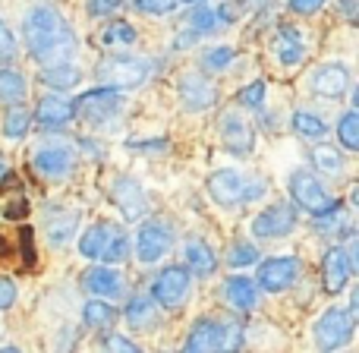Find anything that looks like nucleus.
I'll return each mask as SVG.
<instances>
[{
    "label": "nucleus",
    "mask_w": 359,
    "mask_h": 353,
    "mask_svg": "<svg viewBox=\"0 0 359 353\" xmlns=\"http://www.w3.org/2000/svg\"><path fill=\"white\" fill-rule=\"evenodd\" d=\"M293 126H297V133L303 139H322V136H328V126H325V120L316 117V114H309V111H297V114H293Z\"/></svg>",
    "instance_id": "nucleus-27"
},
{
    "label": "nucleus",
    "mask_w": 359,
    "mask_h": 353,
    "mask_svg": "<svg viewBox=\"0 0 359 353\" xmlns=\"http://www.w3.org/2000/svg\"><path fill=\"white\" fill-rule=\"evenodd\" d=\"M230 60H233V51H230V48H215V51H208V54L202 57V67H208V69H224Z\"/></svg>",
    "instance_id": "nucleus-39"
},
{
    "label": "nucleus",
    "mask_w": 359,
    "mask_h": 353,
    "mask_svg": "<svg viewBox=\"0 0 359 353\" xmlns=\"http://www.w3.org/2000/svg\"><path fill=\"white\" fill-rule=\"evenodd\" d=\"M13 54H16V38H13V32L6 29L4 22H0V57L6 60V57H13Z\"/></svg>",
    "instance_id": "nucleus-44"
},
{
    "label": "nucleus",
    "mask_w": 359,
    "mask_h": 353,
    "mask_svg": "<svg viewBox=\"0 0 359 353\" xmlns=\"http://www.w3.org/2000/svg\"><path fill=\"white\" fill-rule=\"evenodd\" d=\"M243 344V331L240 325H224L221 331V353H236Z\"/></svg>",
    "instance_id": "nucleus-38"
},
{
    "label": "nucleus",
    "mask_w": 359,
    "mask_h": 353,
    "mask_svg": "<svg viewBox=\"0 0 359 353\" xmlns=\"http://www.w3.org/2000/svg\"><path fill=\"white\" fill-rule=\"evenodd\" d=\"M82 322H86L88 328H107V325L114 322L111 303H104V300H92V303H86V309H82Z\"/></svg>",
    "instance_id": "nucleus-28"
},
{
    "label": "nucleus",
    "mask_w": 359,
    "mask_h": 353,
    "mask_svg": "<svg viewBox=\"0 0 359 353\" xmlns=\"http://www.w3.org/2000/svg\"><path fill=\"white\" fill-rule=\"evenodd\" d=\"M25 211H29L25 199H16V205H10V208H6V218H25Z\"/></svg>",
    "instance_id": "nucleus-47"
},
{
    "label": "nucleus",
    "mask_w": 359,
    "mask_h": 353,
    "mask_svg": "<svg viewBox=\"0 0 359 353\" xmlns=\"http://www.w3.org/2000/svg\"><path fill=\"white\" fill-rule=\"evenodd\" d=\"M111 199L120 205V211H123L126 221H139V218L145 215V208H149L142 186H139L133 177H117L111 183Z\"/></svg>",
    "instance_id": "nucleus-11"
},
{
    "label": "nucleus",
    "mask_w": 359,
    "mask_h": 353,
    "mask_svg": "<svg viewBox=\"0 0 359 353\" xmlns=\"http://www.w3.org/2000/svg\"><path fill=\"white\" fill-rule=\"evenodd\" d=\"M151 67H155V63H151L149 57L120 54V57H104V60L98 63V69H95V76L104 82V88L117 92V88H139L151 76Z\"/></svg>",
    "instance_id": "nucleus-2"
},
{
    "label": "nucleus",
    "mask_w": 359,
    "mask_h": 353,
    "mask_svg": "<svg viewBox=\"0 0 359 353\" xmlns=\"http://www.w3.org/2000/svg\"><path fill=\"white\" fill-rule=\"evenodd\" d=\"M86 287L92 293H98V297H107V300H114V297H120V293H123L120 272H114V268H107V265L92 268V272L86 274Z\"/></svg>",
    "instance_id": "nucleus-19"
},
{
    "label": "nucleus",
    "mask_w": 359,
    "mask_h": 353,
    "mask_svg": "<svg viewBox=\"0 0 359 353\" xmlns=\"http://www.w3.org/2000/svg\"><path fill=\"white\" fill-rule=\"evenodd\" d=\"M221 16H224V19H236V16H240V10H236V6H224Z\"/></svg>",
    "instance_id": "nucleus-49"
},
{
    "label": "nucleus",
    "mask_w": 359,
    "mask_h": 353,
    "mask_svg": "<svg viewBox=\"0 0 359 353\" xmlns=\"http://www.w3.org/2000/svg\"><path fill=\"white\" fill-rule=\"evenodd\" d=\"M312 161H316V168L325 171V174H341L344 171V155L328 149V145H318V149L312 152Z\"/></svg>",
    "instance_id": "nucleus-32"
},
{
    "label": "nucleus",
    "mask_w": 359,
    "mask_h": 353,
    "mask_svg": "<svg viewBox=\"0 0 359 353\" xmlns=\"http://www.w3.org/2000/svg\"><path fill=\"white\" fill-rule=\"evenodd\" d=\"M41 82L57 88V92H63V88H73L76 82H79V69L69 67V63H63V67H48L41 73Z\"/></svg>",
    "instance_id": "nucleus-26"
},
{
    "label": "nucleus",
    "mask_w": 359,
    "mask_h": 353,
    "mask_svg": "<svg viewBox=\"0 0 359 353\" xmlns=\"http://www.w3.org/2000/svg\"><path fill=\"white\" fill-rule=\"evenodd\" d=\"M76 117V98H63V95H48L38 101L35 120L41 126H63Z\"/></svg>",
    "instance_id": "nucleus-15"
},
{
    "label": "nucleus",
    "mask_w": 359,
    "mask_h": 353,
    "mask_svg": "<svg viewBox=\"0 0 359 353\" xmlns=\"http://www.w3.org/2000/svg\"><path fill=\"white\" fill-rule=\"evenodd\" d=\"M139 13H149V16H164V13L177 10V0H133Z\"/></svg>",
    "instance_id": "nucleus-37"
},
{
    "label": "nucleus",
    "mask_w": 359,
    "mask_h": 353,
    "mask_svg": "<svg viewBox=\"0 0 359 353\" xmlns=\"http://www.w3.org/2000/svg\"><path fill=\"white\" fill-rule=\"evenodd\" d=\"M227 262L233 268H243V265H252V262H259V249L252 246V243H233L227 253Z\"/></svg>",
    "instance_id": "nucleus-35"
},
{
    "label": "nucleus",
    "mask_w": 359,
    "mask_h": 353,
    "mask_svg": "<svg viewBox=\"0 0 359 353\" xmlns=\"http://www.w3.org/2000/svg\"><path fill=\"white\" fill-rule=\"evenodd\" d=\"M25 79L16 69H0V101H22Z\"/></svg>",
    "instance_id": "nucleus-30"
},
{
    "label": "nucleus",
    "mask_w": 359,
    "mask_h": 353,
    "mask_svg": "<svg viewBox=\"0 0 359 353\" xmlns=\"http://www.w3.org/2000/svg\"><path fill=\"white\" fill-rule=\"evenodd\" d=\"M186 293H189V268H183V265H168L155 278V284H151L155 303L168 306V309H174V306L183 303Z\"/></svg>",
    "instance_id": "nucleus-7"
},
{
    "label": "nucleus",
    "mask_w": 359,
    "mask_h": 353,
    "mask_svg": "<svg viewBox=\"0 0 359 353\" xmlns=\"http://www.w3.org/2000/svg\"><path fill=\"white\" fill-rule=\"evenodd\" d=\"M337 136H341L344 149H350V152L359 149V114L356 111H347L341 117V124H337Z\"/></svg>",
    "instance_id": "nucleus-31"
},
{
    "label": "nucleus",
    "mask_w": 359,
    "mask_h": 353,
    "mask_svg": "<svg viewBox=\"0 0 359 353\" xmlns=\"http://www.w3.org/2000/svg\"><path fill=\"white\" fill-rule=\"evenodd\" d=\"M183 4H198V0H183Z\"/></svg>",
    "instance_id": "nucleus-52"
},
{
    "label": "nucleus",
    "mask_w": 359,
    "mask_h": 353,
    "mask_svg": "<svg viewBox=\"0 0 359 353\" xmlns=\"http://www.w3.org/2000/svg\"><path fill=\"white\" fill-rule=\"evenodd\" d=\"M16 303V284L10 278H0V309H10Z\"/></svg>",
    "instance_id": "nucleus-42"
},
{
    "label": "nucleus",
    "mask_w": 359,
    "mask_h": 353,
    "mask_svg": "<svg viewBox=\"0 0 359 353\" xmlns=\"http://www.w3.org/2000/svg\"><path fill=\"white\" fill-rule=\"evenodd\" d=\"M25 44L35 63L48 67H63L76 54V35L67 25V19L54 6H35L25 16Z\"/></svg>",
    "instance_id": "nucleus-1"
},
{
    "label": "nucleus",
    "mask_w": 359,
    "mask_h": 353,
    "mask_svg": "<svg viewBox=\"0 0 359 353\" xmlns=\"http://www.w3.org/2000/svg\"><path fill=\"white\" fill-rule=\"evenodd\" d=\"M262 98H265V82H249L246 88H240V95H236V101H240L243 107H262Z\"/></svg>",
    "instance_id": "nucleus-36"
},
{
    "label": "nucleus",
    "mask_w": 359,
    "mask_h": 353,
    "mask_svg": "<svg viewBox=\"0 0 359 353\" xmlns=\"http://www.w3.org/2000/svg\"><path fill=\"white\" fill-rule=\"evenodd\" d=\"M192 29L198 32V35H202V32H211L215 29V22H217V16H215V10H208V6H198L196 13H192Z\"/></svg>",
    "instance_id": "nucleus-40"
},
{
    "label": "nucleus",
    "mask_w": 359,
    "mask_h": 353,
    "mask_svg": "<svg viewBox=\"0 0 359 353\" xmlns=\"http://www.w3.org/2000/svg\"><path fill=\"white\" fill-rule=\"evenodd\" d=\"M29 126H32V117H29V111H25V107H10V111H6V117H4V136L22 139L25 133H29Z\"/></svg>",
    "instance_id": "nucleus-29"
},
{
    "label": "nucleus",
    "mask_w": 359,
    "mask_h": 353,
    "mask_svg": "<svg viewBox=\"0 0 359 353\" xmlns=\"http://www.w3.org/2000/svg\"><path fill=\"white\" fill-rule=\"evenodd\" d=\"M299 278V262L293 255H278L259 265V284L271 293H280Z\"/></svg>",
    "instance_id": "nucleus-9"
},
{
    "label": "nucleus",
    "mask_w": 359,
    "mask_h": 353,
    "mask_svg": "<svg viewBox=\"0 0 359 353\" xmlns=\"http://www.w3.org/2000/svg\"><path fill=\"white\" fill-rule=\"evenodd\" d=\"M126 253H130V237H126V230H114V237H111V243H107V249H104V265L107 262H123L126 259Z\"/></svg>",
    "instance_id": "nucleus-34"
},
{
    "label": "nucleus",
    "mask_w": 359,
    "mask_h": 353,
    "mask_svg": "<svg viewBox=\"0 0 359 353\" xmlns=\"http://www.w3.org/2000/svg\"><path fill=\"white\" fill-rule=\"evenodd\" d=\"M252 4H255V0H252ZM259 4H268V0H259Z\"/></svg>",
    "instance_id": "nucleus-53"
},
{
    "label": "nucleus",
    "mask_w": 359,
    "mask_h": 353,
    "mask_svg": "<svg viewBox=\"0 0 359 353\" xmlns=\"http://www.w3.org/2000/svg\"><path fill=\"white\" fill-rule=\"evenodd\" d=\"M221 136H224V145H227L233 155H249L252 152V130L243 117L236 114H224L221 117Z\"/></svg>",
    "instance_id": "nucleus-17"
},
{
    "label": "nucleus",
    "mask_w": 359,
    "mask_h": 353,
    "mask_svg": "<svg viewBox=\"0 0 359 353\" xmlns=\"http://www.w3.org/2000/svg\"><path fill=\"white\" fill-rule=\"evenodd\" d=\"M290 192H293V202H299L309 215H316V218L337 215V199H331L322 189V183L316 177H309L306 171H297L290 177Z\"/></svg>",
    "instance_id": "nucleus-3"
},
{
    "label": "nucleus",
    "mask_w": 359,
    "mask_h": 353,
    "mask_svg": "<svg viewBox=\"0 0 359 353\" xmlns=\"http://www.w3.org/2000/svg\"><path fill=\"white\" fill-rule=\"evenodd\" d=\"M120 4H123V0H88V13H92V16H107V13H114Z\"/></svg>",
    "instance_id": "nucleus-45"
},
{
    "label": "nucleus",
    "mask_w": 359,
    "mask_h": 353,
    "mask_svg": "<svg viewBox=\"0 0 359 353\" xmlns=\"http://www.w3.org/2000/svg\"><path fill=\"white\" fill-rule=\"evenodd\" d=\"M183 259H186V265L192 268L196 274H211L217 268V259H215V253H211V246L205 240H186V246H183Z\"/></svg>",
    "instance_id": "nucleus-20"
},
{
    "label": "nucleus",
    "mask_w": 359,
    "mask_h": 353,
    "mask_svg": "<svg viewBox=\"0 0 359 353\" xmlns=\"http://www.w3.org/2000/svg\"><path fill=\"white\" fill-rule=\"evenodd\" d=\"M32 168H35L44 180H63L76 168V155L69 145H48V149L35 152Z\"/></svg>",
    "instance_id": "nucleus-10"
},
{
    "label": "nucleus",
    "mask_w": 359,
    "mask_h": 353,
    "mask_svg": "<svg viewBox=\"0 0 359 353\" xmlns=\"http://www.w3.org/2000/svg\"><path fill=\"white\" fill-rule=\"evenodd\" d=\"M107 353H142L136 347V344L130 341V338H123V335H111L107 338Z\"/></svg>",
    "instance_id": "nucleus-41"
},
{
    "label": "nucleus",
    "mask_w": 359,
    "mask_h": 353,
    "mask_svg": "<svg viewBox=\"0 0 359 353\" xmlns=\"http://www.w3.org/2000/svg\"><path fill=\"white\" fill-rule=\"evenodd\" d=\"M322 274H325V291L341 293L344 287H347L350 274H353V262H350L347 249H341V246L328 249V255H325V262H322Z\"/></svg>",
    "instance_id": "nucleus-12"
},
{
    "label": "nucleus",
    "mask_w": 359,
    "mask_h": 353,
    "mask_svg": "<svg viewBox=\"0 0 359 353\" xmlns=\"http://www.w3.org/2000/svg\"><path fill=\"white\" fill-rule=\"evenodd\" d=\"M347 86H350V73H347V67H341V63H328V67L316 69V76H312V88H316L318 95H325V98L344 95Z\"/></svg>",
    "instance_id": "nucleus-18"
},
{
    "label": "nucleus",
    "mask_w": 359,
    "mask_h": 353,
    "mask_svg": "<svg viewBox=\"0 0 359 353\" xmlns=\"http://www.w3.org/2000/svg\"><path fill=\"white\" fill-rule=\"evenodd\" d=\"M114 224H95L92 230H86L82 234V240H79V253L86 255V259H101L104 255V249H107V243H111V237H114Z\"/></svg>",
    "instance_id": "nucleus-22"
},
{
    "label": "nucleus",
    "mask_w": 359,
    "mask_h": 353,
    "mask_svg": "<svg viewBox=\"0 0 359 353\" xmlns=\"http://www.w3.org/2000/svg\"><path fill=\"white\" fill-rule=\"evenodd\" d=\"M243 177L236 171H217V174L208 177V192L217 205H236L243 202Z\"/></svg>",
    "instance_id": "nucleus-16"
},
{
    "label": "nucleus",
    "mask_w": 359,
    "mask_h": 353,
    "mask_svg": "<svg viewBox=\"0 0 359 353\" xmlns=\"http://www.w3.org/2000/svg\"><path fill=\"white\" fill-rule=\"evenodd\" d=\"M0 353H19L16 347H0Z\"/></svg>",
    "instance_id": "nucleus-50"
},
{
    "label": "nucleus",
    "mask_w": 359,
    "mask_h": 353,
    "mask_svg": "<svg viewBox=\"0 0 359 353\" xmlns=\"http://www.w3.org/2000/svg\"><path fill=\"white\" fill-rule=\"evenodd\" d=\"M180 98H183V105L189 107V111H205V107L215 105V86H211L205 76L198 73H189L180 79Z\"/></svg>",
    "instance_id": "nucleus-14"
},
{
    "label": "nucleus",
    "mask_w": 359,
    "mask_h": 353,
    "mask_svg": "<svg viewBox=\"0 0 359 353\" xmlns=\"http://www.w3.org/2000/svg\"><path fill=\"white\" fill-rule=\"evenodd\" d=\"M224 300H227L233 309H252L255 300H259V293H255V281L252 278H230L227 284H224Z\"/></svg>",
    "instance_id": "nucleus-21"
},
{
    "label": "nucleus",
    "mask_w": 359,
    "mask_h": 353,
    "mask_svg": "<svg viewBox=\"0 0 359 353\" xmlns=\"http://www.w3.org/2000/svg\"><path fill=\"white\" fill-rule=\"evenodd\" d=\"M274 54H278V60L284 63V67H297V63L303 60L306 48L293 29H280L278 38H274Z\"/></svg>",
    "instance_id": "nucleus-23"
},
{
    "label": "nucleus",
    "mask_w": 359,
    "mask_h": 353,
    "mask_svg": "<svg viewBox=\"0 0 359 353\" xmlns=\"http://www.w3.org/2000/svg\"><path fill=\"white\" fill-rule=\"evenodd\" d=\"M293 227H297V211L287 202L271 205V208L259 211V215L252 218V234L259 237V240H278V237L290 234Z\"/></svg>",
    "instance_id": "nucleus-6"
},
{
    "label": "nucleus",
    "mask_w": 359,
    "mask_h": 353,
    "mask_svg": "<svg viewBox=\"0 0 359 353\" xmlns=\"http://www.w3.org/2000/svg\"><path fill=\"white\" fill-rule=\"evenodd\" d=\"M221 331L224 325L217 319H198L186 338L183 353H221Z\"/></svg>",
    "instance_id": "nucleus-13"
},
{
    "label": "nucleus",
    "mask_w": 359,
    "mask_h": 353,
    "mask_svg": "<svg viewBox=\"0 0 359 353\" xmlns=\"http://www.w3.org/2000/svg\"><path fill=\"white\" fill-rule=\"evenodd\" d=\"M123 98L114 88H95V92H86L82 98H76V114H82L92 124H107L114 114L120 111Z\"/></svg>",
    "instance_id": "nucleus-8"
},
{
    "label": "nucleus",
    "mask_w": 359,
    "mask_h": 353,
    "mask_svg": "<svg viewBox=\"0 0 359 353\" xmlns=\"http://www.w3.org/2000/svg\"><path fill=\"white\" fill-rule=\"evenodd\" d=\"M155 319H158V306L151 303L149 297H133L130 300V306H126V322H130L133 328L149 331L151 325H155Z\"/></svg>",
    "instance_id": "nucleus-24"
},
{
    "label": "nucleus",
    "mask_w": 359,
    "mask_h": 353,
    "mask_svg": "<svg viewBox=\"0 0 359 353\" xmlns=\"http://www.w3.org/2000/svg\"><path fill=\"white\" fill-rule=\"evenodd\" d=\"M328 0H290V10L299 13V16H309V13H318Z\"/></svg>",
    "instance_id": "nucleus-43"
},
{
    "label": "nucleus",
    "mask_w": 359,
    "mask_h": 353,
    "mask_svg": "<svg viewBox=\"0 0 359 353\" xmlns=\"http://www.w3.org/2000/svg\"><path fill=\"white\" fill-rule=\"evenodd\" d=\"M136 41V29H133L130 22H114V25H107L104 32H101V44H133Z\"/></svg>",
    "instance_id": "nucleus-33"
},
{
    "label": "nucleus",
    "mask_w": 359,
    "mask_h": 353,
    "mask_svg": "<svg viewBox=\"0 0 359 353\" xmlns=\"http://www.w3.org/2000/svg\"><path fill=\"white\" fill-rule=\"evenodd\" d=\"M170 246H174V230H170L168 221H145L142 227H139L136 234V255L139 262H145V265H151V262H158L161 255L170 253Z\"/></svg>",
    "instance_id": "nucleus-5"
},
{
    "label": "nucleus",
    "mask_w": 359,
    "mask_h": 353,
    "mask_svg": "<svg viewBox=\"0 0 359 353\" xmlns=\"http://www.w3.org/2000/svg\"><path fill=\"white\" fill-rule=\"evenodd\" d=\"M22 253H25V262H29V265H35V246H32L29 227H22Z\"/></svg>",
    "instance_id": "nucleus-46"
},
{
    "label": "nucleus",
    "mask_w": 359,
    "mask_h": 353,
    "mask_svg": "<svg viewBox=\"0 0 359 353\" xmlns=\"http://www.w3.org/2000/svg\"><path fill=\"white\" fill-rule=\"evenodd\" d=\"M337 4H341V10L347 13L350 19H356V0H337Z\"/></svg>",
    "instance_id": "nucleus-48"
},
{
    "label": "nucleus",
    "mask_w": 359,
    "mask_h": 353,
    "mask_svg": "<svg viewBox=\"0 0 359 353\" xmlns=\"http://www.w3.org/2000/svg\"><path fill=\"white\" fill-rule=\"evenodd\" d=\"M76 227H79V211H57V218H50V224H48L50 243L63 246V243L76 234Z\"/></svg>",
    "instance_id": "nucleus-25"
},
{
    "label": "nucleus",
    "mask_w": 359,
    "mask_h": 353,
    "mask_svg": "<svg viewBox=\"0 0 359 353\" xmlns=\"http://www.w3.org/2000/svg\"><path fill=\"white\" fill-rule=\"evenodd\" d=\"M6 174V164H4V158H0V177H4Z\"/></svg>",
    "instance_id": "nucleus-51"
},
{
    "label": "nucleus",
    "mask_w": 359,
    "mask_h": 353,
    "mask_svg": "<svg viewBox=\"0 0 359 353\" xmlns=\"http://www.w3.org/2000/svg\"><path fill=\"white\" fill-rule=\"evenodd\" d=\"M350 341H353V316H350L347 309L331 306V309L316 322V344L325 353H331V350L347 347Z\"/></svg>",
    "instance_id": "nucleus-4"
}]
</instances>
